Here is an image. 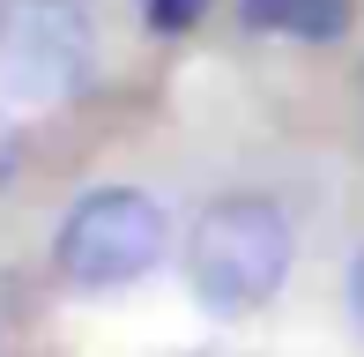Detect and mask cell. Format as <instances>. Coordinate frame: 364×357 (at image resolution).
I'll list each match as a JSON object with an SVG mask.
<instances>
[{
  "label": "cell",
  "instance_id": "obj_4",
  "mask_svg": "<svg viewBox=\"0 0 364 357\" xmlns=\"http://www.w3.org/2000/svg\"><path fill=\"white\" fill-rule=\"evenodd\" d=\"M245 23H253V30H275V38L327 45V38L350 30V0H245Z\"/></svg>",
  "mask_w": 364,
  "mask_h": 357
},
{
  "label": "cell",
  "instance_id": "obj_3",
  "mask_svg": "<svg viewBox=\"0 0 364 357\" xmlns=\"http://www.w3.org/2000/svg\"><path fill=\"white\" fill-rule=\"evenodd\" d=\"M82 15L68 0H0V75L23 97H60L82 82Z\"/></svg>",
  "mask_w": 364,
  "mask_h": 357
},
{
  "label": "cell",
  "instance_id": "obj_5",
  "mask_svg": "<svg viewBox=\"0 0 364 357\" xmlns=\"http://www.w3.org/2000/svg\"><path fill=\"white\" fill-rule=\"evenodd\" d=\"M216 8V0H141V15H149V30H193L201 15Z\"/></svg>",
  "mask_w": 364,
  "mask_h": 357
},
{
  "label": "cell",
  "instance_id": "obj_6",
  "mask_svg": "<svg viewBox=\"0 0 364 357\" xmlns=\"http://www.w3.org/2000/svg\"><path fill=\"white\" fill-rule=\"evenodd\" d=\"M350 313H357V328H364V253L350 261Z\"/></svg>",
  "mask_w": 364,
  "mask_h": 357
},
{
  "label": "cell",
  "instance_id": "obj_1",
  "mask_svg": "<svg viewBox=\"0 0 364 357\" xmlns=\"http://www.w3.org/2000/svg\"><path fill=\"white\" fill-rule=\"evenodd\" d=\"M290 261H297L290 216L268 193H223L186 231V283H193V298H201L208 313H223V320L260 313V305L283 290Z\"/></svg>",
  "mask_w": 364,
  "mask_h": 357
},
{
  "label": "cell",
  "instance_id": "obj_2",
  "mask_svg": "<svg viewBox=\"0 0 364 357\" xmlns=\"http://www.w3.org/2000/svg\"><path fill=\"white\" fill-rule=\"evenodd\" d=\"M171 253V216H164L156 193L141 186H97L60 216L53 238V261L75 290H119L141 283L149 268Z\"/></svg>",
  "mask_w": 364,
  "mask_h": 357
}]
</instances>
